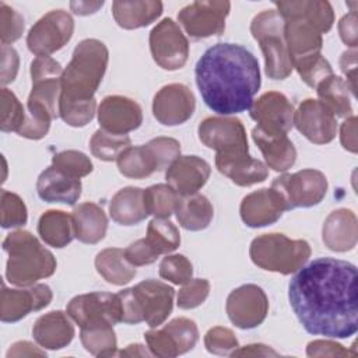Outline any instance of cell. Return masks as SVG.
Masks as SVG:
<instances>
[{
    "label": "cell",
    "instance_id": "obj_29",
    "mask_svg": "<svg viewBox=\"0 0 358 358\" xmlns=\"http://www.w3.org/2000/svg\"><path fill=\"white\" fill-rule=\"evenodd\" d=\"M323 242L334 252H347L357 245V217L351 210L338 208L329 214L323 224Z\"/></svg>",
    "mask_w": 358,
    "mask_h": 358
},
{
    "label": "cell",
    "instance_id": "obj_38",
    "mask_svg": "<svg viewBox=\"0 0 358 358\" xmlns=\"http://www.w3.org/2000/svg\"><path fill=\"white\" fill-rule=\"evenodd\" d=\"M80 338L84 348L95 357H113L116 355L117 341L113 326L108 323L83 327Z\"/></svg>",
    "mask_w": 358,
    "mask_h": 358
},
{
    "label": "cell",
    "instance_id": "obj_59",
    "mask_svg": "<svg viewBox=\"0 0 358 358\" xmlns=\"http://www.w3.org/2000/svg\"><path fill=\"white\" fill-rule=\"evenodd\" d=\"M277 357L278 352L271 350L270 347L264 344H249L245 347H238L235 351H232L231 357Z\"/></svg>",
    "mask_w": 358,
    "mask_h": 358
},
{
    "label": "cell",
    "instance_id": "obj_39",
    "mask_svg": "<svg viewBox=\"0 0 358 358\" xmlns=\"http://www.w3.org/2000/svg\"><path fill=\"white\" fill-rule=\"evenodd\" d=\"M144 239L158 256L168 255L180 245L179 229L166 218H154L147 227Z\"/></svg>",
    "mask_w": 358,
    "mask_h": 358
},
{
    "label": "cell",
    "instance_id": "obj_52",
    "mask_svg": "<svg viewBox=\"0 0 358 358\" xmlns=\"http://www.w3.org/2000/svg\"><path fill=\"white\" fill-rule=\"evenodd\" d=\"M144 338L148 350L155 357L172 358L179 355L176 344L173 343L171 334L165 329L148 330L147 333H144Z\"/></svg>",
    "mask_w": 358,
    "mask_h": 358
},
{
    "label": "cell",
    "instance_id": "obj_10",
    "mask_svg": "<svg viewBox=\"0 0 358 358\" xmlns=\"http://www.w3.org/2000/svg\"><path fill=\"white\" fill-rule=\"evenodd\" d=\"M73 32V17L64 10H52L32 25L27 45L36 56H50L71 39Z\"/></svg>",
    "mask_w": 358,
    "mask_h": 358
},
{
    "label": "cell",
    "instance_id": "obj_2",
    "mask_svg": "<svg viewBox=\"0 0 358 358\" xmlns=\"http://www.w3.org/2000/svg\"><path fill=\"white\" fill-rule=\"evenodd\" d=\"M194 76L204 103L222 116L249 110L262 83L255 55L228 42L208 48L197 60Z\"/></svg>",
    "mask_w": 358,
    "mask_h": 358
},
{
    "label": "cell",
    "instance_id": "obj_33",
    "mask_svg": "<svg viewBox=\"0 0 358 358\" xmlns=\"http://www.w3.org/2000/svg\"><path fill=\"white\" fill-rule=\"evenodd\" d=\"M144 190L127 186L120 189L110 200L109 214L112 220L120 225H136L148 217L144 200Z\"/></svg>",
    "mask_w": 358,
    "mask_h": 358
},
{
    "label": "cell",
    "instance_id": "obj_31",
    "mask_svg": "<svg viewBox=\"0 0 358 358\" xmlns=\"http://www.w3.org/2000/svg\"><path fill=\"white\" fill-rule=\"evenodd\" d=\"M112 14L119 27L136 29L147 27L162 14V3L157 0H116Z\"/></svg>",
    "mask_w": 358,
    "mask_h": 358
},
{
    "label": "cell",
    "instance_id": "obj_30",
    "mask_svg": "<svg viewBox=\"0 0 358 358\" xmlns=\"http://www.w3.org/2000/svg\"><path fill=\"white\" fill-rule=\"evenodd\" d=\"M252 138L260 148L268 168L284 172L295 164L296 150L287 134H267L259 127H255L252 130Z\"/></svg>",
    "mask_w": 358,
    "mask_h": 358
},
{
    "label": "cell",
    "instance_id": "obj_16",
    "mask_svg": "<svg viewBox=\"0 0 358 358\" xmlns=\"http://www.w3.org/2000/svg\"><path fill=\"white\" fill-rule=\"evenodd\" d=\"M229 320L239 329H253L263 323L268 312V299L264 291L255 284L235 288L225 305Z\"/></svg>",
    "mask_w": 358,
    "mask_h": 358
},
{
    "label": "cell",
    "instance_id": "obj_36",
    "mask_svg": "<svg viewBox=\"0 0 358 358\" xmlns=\"http://www.w3.org/2000/svg\"><path fill=\"white\" fill-rule=\"evenodd\" d=\"M96 271L110 284L124 285L136 275V268L124 256V250L119 248H108L95 257Z\"/></svg>",
    "mask_w": 358,
    "mask_h": 358
},
{
    "label": "cell",
    "instance_id": "obj_20",
    "mask_svg": "<svg viewBox=\"0 0 358 358\" xmlns=\"http://www.w3.org/2000/svg\"><path fill=\"white\" fill-rule=\"evenodd\" d=\"M52 296V289L46 284H34L25 289H10L3 284L0 302L1 322H18L28 313L46 308Z\"/></svg>",
    "mask_w": 358,
    "mask_h": 358
},
{
    "label": "cell",
    "instance_id": "obj_12",
    "mask_svg": "<svg viewBox=\"0 0 358 358\" xmlns=\"http://www.w3.org/2000/svg\"><path fill=\"white\" fill-rule=\"evenodd\" d=\"M150 49L154 62L164 70H178L189 56V42L172 18H164L150 32Z\"/></svg>",
    "mask_w": 358,
    "mask_h": 358
},
{
    "label": "cell",
    "instance_id": "obj_46",
    "mask_svg": "<svg viewBox=\"0 0 358 358\" xmlns=\"http://www.w3.org/2000/svg\"><path fill=\"white\" fill-rule=\"evenodd\" d=\"M294 69L298 71L302 81L312 88H316L320 81L333 74L330 63L322 55L301 60L294 64Z\"/></svg>",
    "mask_w": 358,
    "mask_h": 358
},
{
    "label": "cell",
    "instance_id": "obj_6",
    "mask_svg": "<svg viewBox=\"0 0 358 358\" xmlns=\"http://www.w3.org/2000/svg\"><path fill=\"white\" fill-rule=\"evenodd\" d=\"M250 32L264 55L268 78H287L294 67L284 39V18L277 10H264L253 18Z\"/></svg>",
    "mask_w": 358,
    "mask_h": 358
},
{
    "label": "cell",
    "instance_id": "obj_48",
    "mask_svg": "<svg viewBox=\"0 0 358 358\" xmlns=\"http://www.w3.org/2000/svg\"><path fill=\"white\" fill-rule=\"evenodd\" d=\"M96 101L87 102H59V116L73 127H83L94 119Z\"/></svg>",
    "mask_w": 358,
    "mask_h": 358
},
{
    "label": "cell",
    "instance_id": "obj_37",
    "mask_svg": "<svg viewBox=\"0 0 358 358\" xmlns=\"http://www.w3.org/2000/svg\"><path fill=\"white\" fill-rule=\"evenodd\" d=\"M316 91H317L319 101L324 103L334 113V116H338V117L352 116V106H351V98H350V94L352 95V92L345 80L331 74L317 84Z\"/></svg>",
    "mask_w": 358,
    "mask_h": 358
},
{
    "label": "cell",
    "instance_id": "obj_24",
    "mask_svg": "<svg viewBox=\"0 0 358 358\" xmlns=\"http://www.w3.org/2000/svg\"><path fill=\"white\" fill-rule=\"evenodd\" d=\"M284 39L292 67L301 60L320 55L323 45L322 34L302 18L284 20Z\"/></svg>",
    "mask_w": 358,
    "mask_h": 358
},
{
    "label": "cell",
    "instance_id": "obj_56",
    "mask_svg": "<svg viewBox=\"0 0 358 358\" xmlns=\"http://www.w3.org/2000/svg\"><path fill=\"white\" fill-rule=\"evenodd\" d=\"M338 32L341 41L348 45L350 48L355 49L358 43V35H357V13L351 11L347 15H344L338 22Z\"/></svg>",
    "mask_w": 358,
    "mask_h": 358
},
{
    "label": "cell",
    "instance_id": "obj_32",
    "mask_svg": "<svg viewBox=\"0 0 358 358\" xmlns=\"http://www.w3.org/2000/svg\"><path fill=\"white\" fill-rule=\"evenodd\" d=\"M73 224L76 238L83 243H98L105 238L108 218L103 210L91 201L81 203L73 210Z\"/></svg>",
    "mask_w": 358,
    "mask_h": 358
},
{
    "label": "cell",
    "instance_id": "obj_22",
    "mask_svg": "<svg viewBox=\"0 0 358 358\" xmlns=\"http://www.w3.org/2000/svg\"><path fill=\"white\" fill-rule=\"evenodd\" d=\"M210 164L197 155H179L166 169L165 179L179 196L197 193L208 180Z\"/></svg>",
    "mask_w": 358,
    "mask_h": 358
},
{
    "label": "cell",
    "instance_id": "obj_42",
    "mask_svg": "<svg viewBox=\"0 0 358 358\" xmlns=\"http://www.w3.org/2000/svg\"><path fill=\"white\" fill-rule=\"evenodd\" d=\"M52 166L67 176L80 179L92 172L91 159L81 151L66 150L52 157Z\"/></svg>",
    "mask_w": 358,
    "mask_h": 358
},
{
    "label": "cell",
    "instance_id": "obj_53",
    "mask_svg": "<svg viewBox=\"0 0 358 358\" xmlns=\"http://www.w3.org/2000/svg\"><path fill=\"white\" fill-rule=\"evenodd\" d=\"M124 256L129 260V263H131L134 267L151 264L159 257L144 238L129 245L124 249Z\"/></svg>",
    "mask_w": 358,
    "mask_h": 358
},
{
    "label": "cell",
    "instance_id": "obj_8",
    "mask_svg": "<svg viewBox=\"0 0 358 358\" xmlns=\"http://www.w3.org/2000/svg\"><path fill=\"white\" fill-rule=\"evenodd\" d=\"M63 69L50 56H36L31 63L32 90L27 101V110L41 113L49 119L59 116Z\"/></svg>",
    "mask_w": 358,
    "mask_h": 358
},
{
    "label": "cell",
    "instance_id": "obj_1",
    "mask_svg": "<svg viewBox=\"0 0 358 358\" xmlns=\"http://www.w3.org/2000/svg\"><path fill=\"white\" fill-rule=\"evenodd\" d=\"M358 273L355 264L320 257L302 266L288 287L289 305L313 336L348 338L358 330Z\"/></svg>",
    "mask_w": 358,
    "mask_h": 358
},
{
    "label": "cell",
    "instance_id": "obj_50",
    "mask_svg": "<svg viewBox=\"0 0 358 358\" xmlns=\"http://www.w3.org/2000/svg\"><path fill=\"white\" fill-rule=\"evenodd\" d=\"M210 294V282L206 278H192L178 292V306L193 309L200 306Z\"/></svg>",
    "mask_w": 358,
    "mask_h": 358
},
{
    "label": "cell",
    "instance_id": "obj_25",
    "mask_svg": "<svg viewBox=\"0 0 358 358\" xmlns=\"http://www.w3.org/2000/svg\"><path fill=\"white\" fill-rule=\"evenodd\" d=\"M217 169L227 178H229L238 186H252L264 182L268 176V169L264 162L249 155V152L241 154H217Z\"/></svg>",
    "mask_w": 358,
    "mask_h": 358
},
{
    "label": "cell",
    "instance_id": "obj_9",
    "mask_svg": "<svg viewBox=\"0 0 358 358\" xmlns=\"http://www.w3.org/2000/svg\"><path fill=\"white\" fill-rule=\"evenodd\" d=\"M271 187L280 193L287 210L319 204L327 193V179L316 169H302L275 178Z\"/></svg>",
    "mask_w": 358,
    "mask_h": 358
},
{
    "label": "cell",
    "instance_id": "obj_41",
    "mask_svg": "<svg viewBox=\"0 0 358 358\" xmlns=\"http://www.w3.org/2000/svg\"><path fill=\"white\" fill-rule=\"evenodd\" d=\"M131 145V140L127 136L113 134L103 129L96 130L90 141V148L94 157L102 161H117L119 155Z\"/></svg>",
    "mask_w": 358,
    "mask_h": 358
},
{
    "label": "cell",
    "instance_id": "obj_14",
    "mask_svg": "<svg viewBox=\"0 0 358 358\" xmlns=\"http://www.w3.org/2000/svg\"><path fill=\"white\" fill-rule=\"evenodd\" d=\"M229 10V1H193L179 11L178 20L192 38H208L224 32Z\"/></svg>",
    "mask_w": 358,
    "mask_h": 358
},
{
    "label": "cell",
    "instance_id": "obj_18",
    "mask_svg": "<svg viewBox=\"0 0 358 358\" xmlns=\"http://www.w3.org/2000/svg\"><path fill=\"white\" fill-rule=\"evenodd\" d=\"M294 124L310 143L327 144L337 134V119L334 113L319 99L302 101L294 112Z\"/></svg>",
    "mask_w": 358,
    "mask_h": 358
},
{
    "label": "cell",
    "instance_id": "obj_19",
    "mask_svg": "<svg viewBox=\"0 0 358 358\" xmlns=\"http://www.w3.org/2000/svg\"><path fill=\"white\" fill-rule=\"evenodd\" d=\"M193 92L183 84L164 85L152 99L154 117L164 126H176L189 120L194 112Z\"/></svg>",
    "mask_w": 358,
    "mask_h": 358
},
{
    "label": "cell",
    "instance_id": "obj_35",
    "mask_svg": "<svg viewBox=\"0 0 358 358\" xmlns=\"http://www.w3.org/2000/svg\"><path fill=\"white\" fill-rule=\"evenodd\" d=\"M38 234L46 245L64 248L76 236L73 217L62 210H49L38 221Z\"/></svg>",
    "mask_w": 358,
    "mask_h": 358
},
{
    "label": "cell",
    "instance_id": "obj_3",
    "mask_svg": "<svg viewBox=\"0 0 358 358\" xmlns=\"http://www.w3.org/2000/svg\"><path fill=\"white\" fill-rule=\"evenodd\" d=\"M109 59L108 48L98 39L81 41L63 71L59 102H87L94 98Z\"/></svg>",
    "mask_w": 358,
    "mask_h": 358
},
{
    "label": "cell",
    "instance_id": "obj_34",
    "mask_svg": "<svg viewBox=\"0 0 358 358\" xmlns=\"http://www.w3.org/2000/svg\"><path fill=\"white\" fill-rule=\"evenodd\" d=\"M176 220L187 231L206 229L214 215V208L210 200L199 193L180 196L176 210Z\"/></svg>",
    "mask_w": 358,
    "mask_h": 358
},
{
    "label": "cell",
    "instance_id": "obj_45",
    "mask_svg": "<svg viewBox=\"0 0 358 358\" xmlns=\"http://www.w3.org/2000/svg\"><path fill=\"white\" fill-rule=\"evenodd\" d=\"M193 275V266L183 255H171L159 263V277L176 285H183Z\"/></svg>",
    "mask_w": 358,
    "mask_h": 358
},
{
    "label": "cell",
    "instance_id": "obj_27",
    "mask_svg": "<svg viewBox=\"0 0 358 358\" xmlns=\"http://www.w3.org/2000/svg\"><path fill=\"white\" fill-rule=\"evenodd\" d=\"M67 312L52 310L36 319L32 336L35 341L48 350H60L69 345L74 337V326Z\"/></svg>",
    "mask_w": 358,
    "mask_h": 358
},
{
    "label": "cell",
    "instance_id": "obj_7",
    "mask_svg": "<svg viewBox=\"0 0 358 358\" xmlns=\"http://www.w3.org/2000/svg\"><path fill=\"white\" fill-rule=\"evenodd\" d=\"M180 155V144L172 137H157L144 145L129 147L117 158L119 172L131 179H143L168 169Z\"/></svg>",
    "mask_w": 358,
    "mask_h": 358
},
{
    "label": "cell",
    "instance_id": "obj_13",
    "mask_svg": "<svg viewBox=\"0 0 358 358\" xmlns=\"http://www.w3.org/2000/svg\"><path fill=\"white\" fill-rule=\"evenodd\" d=\"M200 141L215 150L217 154H241L249 152L246 130L242 122L236 117L211 116L199 124Z\"/></svg>",
    "mask_w": 358,
    "mask_h": 358
},
{
    "label": "cell",
    "instance_id": "obj_28",
    "mask_svg": "<svg viewBox=\"0 0 358 358\" xmlns=\"http://www.w3.org/2000/svg\"><path fill=\"white\" fill-rule=\"evenodd\" d=\"M278 14L285 18H302L312 24L320 34L330 31L334 22V11L324 0H291L275 1Z\"/></svg>",
    "mask_w": 358,
    "mask_h": 358
},
{
    "label": "cell",
    "instance_id": "obj_55",
    "mask_svg": "<svg viewBox=\"0 0 358 358\" xmlns=\"http://www.w3.org/2000/svg\"><path fill=\"white\" fill-rule=\"evenodd\" d=\"M18 71V55L15 49L1 46V84L11 83Z\"/></svg>",
    "mask_w": 358,
    "mask_h": 358
},
{
    "label": "cell",
    "instance_id": "obj_58",
    "mask_svg": "<svg viewBox=\"0 0 358 358\" xmlns=\"http://www.w3.org/2000/svg\"><path fill=\"white\" fill-rule=\"evenodd\" d=\"M341 145L350 151L357 152V117L352 115L347 117L340 129Z\"/></svg>",
    "mask_w": 358,
    "mask_h": 358
},
{
    "label": "cell",
    "instance_id": "obj_11",
    "mask_svg": "<svg viewBox=\"0 0 358 358\" xmlns=\"http://www.w3.org/2000/svg\"><path fill=\"white\" fill-rule=\"evenodd\" d=\"M66 312L80 329L102 323L115 326L122 322V306L117 294L90 292L77 295L67 303Z\"/></svg>",
    "mask_w": 358,
    "mask_h": 358
},
{
    "label": "cell",
    "instance_id": "obj_54",
    "mask_svg": "<svg viewBox=\"0 0 358 358\" xmlns=\"http://www.w3.org/2000/svg\"><path fill=\"white\" fill-rule=\"evenodd\" d=\"M308 357H348L357 352H350L341 344L330 340H315L308 344Z\"/></svg>",
    "mask_w": 358,
    "mask_h": 358
},
{
    "label": "cell",
    "instance_id": "obj_5",
    "mask_svg": "<svg viewBox=\"0 0 358 358\" xmlns=\"http://www.w3.org/2000/svg\"><path fill=\"white\" fill-rule=\"evenodd\" d=\"M249 255L257 267L288 275L308 262L310 246L303 239H289L284 234H264L252 241Z\"/></svg>",
    "mask_w": 358,
    "mask_h": 358
},
{
    "label": "cell",
    "instance_id": "obj_15",
    "mask_svg": "<svg viewBox=\"0 0 358 358\" xmlns=\"http://www.w3.org/2000/svg\"><path fill=\"white\" fill-rule=\"evenodd\" d=\"M133 299L143 322L158 327L171 315L175 289L158 280H144L131 288Z\"/></svg>",
    "mask_w": 358,
    "mask_h": 358
},
{
    "label": "cell",
    "instance_id": "obj_62",
    "mask_svg": "<svg viewBox=\"0 0 358 358\" xmlns=\"http://www.w3.org/2000/svg\"><path fill=\"white\" fill-rule=\"evenodd\" d=\"M119 355L120 357H150L152 354L141 344H130L124 350H122Z\"/></svg>",
    "mask_w": 358,
    "mask_h": 358
},
{
    "label": "cell",
    "instance_id": "obj_17",
    "mask_svg": "<svg viewBox=\"0 0 358 358\" xmlns=\"http://www.w3.org/2000/svg\"><path fill=\"white\" fill-rule=\"evenodd\" d=\"M250 117L267 134H287L294 126V106L288 98L277 91H268L253 101Z\"/></svg>",
    "mask_w": 358,
    "mask_h": 358
},
{
    "label": "cell",
    "instance_id": "obj_57",
    "mask_svg": "<svg viewBox=\"0 0 358 358\" xmlns=\"http://www.w3.org/2000/svg\"><path fill=\"white\" fill-rule=\"evenodd\" d=\"M340 69L344 73V76L347 77V84L352 92V95L355 96V81H357V52L355 49L352 50H347L341 55L340 57Z\"/></svg>",
    "mask_w": 358,
    "mask_h": 358
},
{
    "label": "cell",
    "instance_id": "obj_47",
    "mask_svg": "<svg viewBox=\"0 0 358 358\" xmlns=\"http://www.w3.org/2000/svg\"><path fill=\"white\" fill-rule=\"evenodd\" d=\"M27 207L22 199L11 192L1 190V227L15 228L27 222Z\"/></svg>",
    "mask_w": 358,
    "mask_h": 358
},
{
    "label": "cell",
    "instance_id": "obj_23",
    "mask_svg": "<svg viewBox=\"0 0 358 358\" xmlns=\"http://www.w3.org/2000/svg\"><path fill=\"white\" fill-rule=\"evenodd\" d=\"M241 218L250 228L271 225L278 221L287 206L277 190L260 189L249 193L241 203Z\"/></svg>",
    "mask_w": 358,
    "mask_h": 358
},
{
    "label": "cell",
    "instance_id": "obj_43",
    "mask_svg": "<svg viewBox=\"0 0 358 358\" xmlns=\"http://www.w3.org/2000/svg\"><path fill=\"white\" fill-rule=\"evenodd\" d=\"M27 109L22 106L15 94L7 88H1V131H15L22 127Z\"/></svg>",
    "mask_w": 358,
    "mask_h": 358
},
{
    "label": "cell",
    "instance_id": "obj_61",
    "mask_svg": "<svg viewBox=\"0 0 358 358\" xmlns=\"http://www.w3.org/2000/svg\"><path fill=\"white\" fill-rule=\"evenodd\" d=\"M103 6V1H71L70 7L74 11V14L77 15H88V14H94L98 8H101Z\"/></svg>",
    "mask_w": 358,
    "mask_h": 358
},
{
    "label": "cell",
    "instance_id": "obj_4",
    "mask_svg": "<svg viewBox=\"0 0 358 358\" xmlns=\"http://www.w3.org/2000/svg\"><path fill=\"white\" fill-rule=\"evenodd\" d=\"M8 255L6 277L10 284L31 287L38 280L50 277L56 271V259L31 232L14 231L3 241Z\"/></svg>",
    "mask_w": 358,
    "mask_h": 358
},
{
    "label": "cell",
    "instance_id": "obj_44",
    "mask_svg": "<svg viewBox=\"0 0 358 358\" xmlns=\"http://www.w3.org/2000/svg\"><path fill=\"white\" fill-rule=\"evenodd\" d=\"M164 329L171 334L173 343L176 344L179 355L190 351L199 340L197 326L193 320L187 317H176L165 324Z\"/></svg>",
    "mask_w": 358,
    "mask_h": 358
},
{
    "label": "cell",
    "instance_id": "obj_60",
    "mask_svg": "<svg viewBox=\"0 0 358 358\" xmlns=\"http://www.w3.org/2000/svg\"><path fill=\"white\" fill-rule=\"evenodd\" d=\"M24 357V355H46L45 351L39 350L29 341H18L11 345V348L7 352V357Z\"/></svg>",
    "mask_w": 358,
    "mask_h": 358
},
{
    "label": "cell",
    "instance_id": "obj_26",
    "mask_svg": "<svg viewBox=\"0 0 358 358\" xmlns=\"http://www.w3.org/2000/svg\"><path fill=\"white\" fill-rule=\"evenodd\" d=\"M81 180L67 176L52 165L46 168L36 180L39 199L48 203H63L74 206L81 196Z\"/></svg>",
    "mask_w": 358,
    "mask_h": 358
},
{
    "label": "cell",
    "instance_id": "obj_40",
    "mask_svg": "<svg viewBox=\"0 0 358 358\" xmlns=\"http://www.w3.org/2000/svg\"><path fill=\"white\" fill-rule=\"evenodd\" d=\"M179 194L166 183H158L147 187L143 194L144 207L148 215L155 218H168L175 213Z\"/></svg>",
    "mask_w": 358,
    "mask_h": 358
},
{
    "label": "cell",
    "instance_id": "obj_21",
    "mask_svg": "<svg viewBox=\"0 0 358 358\" xmlns=\"http://www.w3.org/2000/svg\"><path fill=\"white\" fill-rule=\"evenodd\" d=\"M98 122L105 131L126 136L140 127L143 122V110L140 105L122 95H109L101 101L98 106Z\"/></svg>",
    "mask_w": 358,
    "mask_h": 358
},
{
    "label": "cell",
    "instance_id": "obj_49",
    "mask_svg": "<svg viewBox=\"0 0 358 358\" xmlns=\"http://www.w3.org/2000/svg\"><path fill=\"white\" fill-rule=\"evenodd\" d=\"M204 345L208 352L215 355H231L239 347L234 331L221 326H215L206 333Z\"/></svg>",
    "mask_w": 358,
    "mask_h": 358
},
{
    "label": "cell",
    "instance_id": "obj_51",
    "mask_svg": "<svg viewBox=\"0 0 358 358\" xmlns=\"http://www.w3.org/2000/svg\"><path fill=\"white\" fill-rule=\"evenodd\" d=\"M24 32V18L14 8L0 3V36L1 46L15 42Z\"/></svg>",
    "mask_w": 358,
    "mask_h": 358
}]
</instances>
